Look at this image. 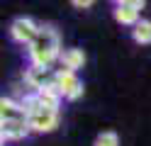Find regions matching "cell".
<instances>
[{
	"label": "cell",
	"instance_id": "obj_1",
	"mask_svg": "<svg viewBox=\"0 0 151 146\" xmlns=\"http://www.w3.org/2000/svg\"><path fill=\"white\" fill-rule=\"evenodd\" d=\"M63 54L61 49V37L51 24H39V32H37L34 42L27 46V56L34 66H46L51 68L54 61H59Z\"/></svg>",
	"mask_w": 151,
	"mask_h": 146
},
{
	"label": "cell",
	"instance_id": "obj_2",
	"mask_svg": "<svg viewBox=\"0 0 151 146\" xmlns=\"http://www.w3.org/2000/svg\"><path fill=\"white\" fill-rule=\"evenodd\" d=\"M141 10L144 0H119L112 5V15L122 27H137L141 22Z\"/></svg>",
	"mask_w": 151,
	"mask_h": 146
},
{
	"label": "cell",
	"instance_id": "obj_3",
	"mask_svg": "<svg viewBox=\"0 0 151 146\" xmlns=\"http://www.w3.org/2000/svg\"><path fill=\"white\" fill-rule=\"evenodd\" d=\"M56 83V71L54 68H46V66H34L29 63L24 68V85L29 88L32 93H39L44 88H51Z\"/></svg>",
	"mask_w": 151,
	"mask_h": 146
},
{
	"label": "cell",
	"instance_id": "obj_4",
	"mask_svg": "<svg viewBox=\"0 0 151 146\" xmlns=\"http://www.w3.org/2000/svg\"><path fill=\"white\" fill-rule=\"evenodd\" d=\"M56 90H59L66 100H78L83 95V81L78 78V73L73 71H56Z\"/></svg>",
	"mask_w": 151,
	"mask_h": 146
},
{
	"label": "cell",
	"instance_id": "obj_5",
	"mask_svg": "<svg viewBox=\"0 0 151 146\" xmlns=\"http://www.w3.org/2000/svg\"><path fill=\"white\" fill-rule=\"evenodd\" d=\"M37 32H39V24L32 17H15L10 24V39L17 44H24V46H29L34 42Z\"/></svg>",
	"mask_w": 151,
	"mask_h": 146
},
{
	"label": "cell",
	"instance_id": "obj_6",
	"mask_svg": "<svg viewBox=\"0 0 151 146\" xmlns=\"http://www.w3.org/2000/svg\"><path fill=\"white\" fill-rule=\"evenodd\" d=\"M27 122H29V129H32V132H37V134H49V132H54L56 127H59V112L42 107V110L32 112Z\"/></svg>",
	"mask_w": 151,
	"mask_h": 146
},
{
	"label": "cell",
	"instance_id": "obj_7",
	"mask_svg": "<svg viewBox=\"0 0 151 146\" xmlns=\"http://www.w3.org/2000/svg\"><path fill=\"white\" fill-rule=\"evenodd\" d=\"M29 117L22 110L20 100H12V97H3L0 100V122H27Z\"/></svg>",
	"mask_w": 151,
	"mask_h": 146
},
{
	"label": "cell",
	"instance_id": "obj_8",
	"mask_svg": "<svg viewBox=\"0 0 151 146\" xmlns=\"http://www.w3.org/2000/svg\"><path fill=\"white\" fill-rule=\"evenodd\" d=\"M32 134L29 122H0V136L3 141H20Z\"/></svg>",
	"mask_w": 151,
	"mask_h": 146
},
{
	"label": "cell",
	"instance_id": "obj_9",
	"mask_svg": "<svg viewBox=\"0 0 151 146\" xmlns=\"http://www.w3.org/2000/svg\"><path fill=\"white\" fill-rule=\"evenodd\" d=\"M59 63L63 71H78V68H83V63H86V51L78 46H71V49H63V54L59 58Z\"/></svg>",
	"mask_w": 151,
	"mask_h": 146
},
{
	"label": "cell",
	"instance_id": "obj_10",
	"mask_svg": "<svg viewBox=\"0 0 151 146\" xmlns=\"http://www.w3.org/2000/svg\"><path fill=\"white\" fill-rule=\"evenodd\" d=\"M37 97H39V102H42V107H46V110H56L59 112V107H61V100H63V95L56 90V85H51V88H44V90H39L37 93Z\"/></svg>",
	"mask_w": 151,
	"mask_h": 146
},
{
	"label": "cell",
	"instance_id": "obj_11",
	"mask_svg": "<svg viewBox=\"0 0 151 146\" xmlns=\"http://www.w3.org/2000/svg\"><path fill=\"white\" fill-rule=\"evenodd\" d=\"M132 39L137 44H151V19L141 17V22L137 27H132Z\"/></svg>",
	"mask_w": 151,
	"mask_h": 146
},
{
	"label": "cell",
	"instance_id": "obj_12",
	"mask_svg": "<svg viewBox=\"0 0 151 146\" xmlns=\"http://www.w3.org/2000/svg\"><path fill=\"white\" fill-rule=\"evenodd\" d=\"M93 146H119V136L115 132H102V134L95 136Z\"/></svg>",
	"mask_w": 151,
	"mask_h": 146
},
{
	"label": "cell",
	"instance_id": "obj_13",
	"mask_svg": "<svg viewBox=\"0 0 151 146\" xmlns=\"http://www.w3.org/2000/svg\"><path fill=\"white\" fill-rule=\"evenodd\" d=\"M71 5L78 7V10H88V7H93V0H73Z\"/></svg>",
	"mask_w": 151,
	"mask_h": 146
}]
</instances>
